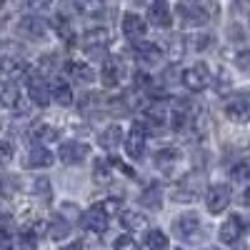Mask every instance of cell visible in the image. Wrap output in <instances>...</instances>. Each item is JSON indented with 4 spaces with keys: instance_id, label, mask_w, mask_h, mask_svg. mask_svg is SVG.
<instances>
[{
    "instance_id": "6da1fadb",
    "label": "cell",
    "mask_w": 250,
    "mask_h": 250,
    "mask_svg": "<svg viewBox=\"0 0 250 250\" xmlns=\"http://www.w3.org/2000/svg\"><path fill=\"white\" fill-rule=\"evenodd\" d=\"M225 115L230 118L233 123H248L250 120V93L248 90H240V93H233L230 98L225 100Z\"/></svg>"
},
{
    "instance_id": "7a4b0ae2",
    "label": "cell",
    "mask_w": 250,
    "mask_h": 250,
    "mask_svg": "<svg viewBox=\"0 0 250 250\" xmlns=\"http://www.w3.org/2000/svg\"><path fill=\"white\" fill-rule=\"evenodd\" d=\"M175 13L180 18V23L188 25V28H200V25H205L208 20H210L208 18L205 5H200V3H178Z\"/></svg>"
},
{
    "instance_id": "3957f363",
    "label": "cell",
    "mask_w": 250,
    "mask_h": 250,
    "mask_svg": "<svg viewBox=\"0 0 250 250\" xmlns=\"http://www.w3.org/2000/svg\"><path fill=\"white\" fill-rule=\"evenodd\" d=\"M203 185H205V180H203L200 173H188V175L180 180V185L175 188V198H178L180 203H193V200L203 193Z\"/></svg>"
},
{
    "instance_id": "277c9868",
    "label": "cell",
    "mask_w": 250,
    "mask_h": 250,
    "mask_svg": "<svg viewBox=\"0 0 250 250\" xmlns=\"http://www.w3.org/2000/svg\"><path fill=\"white\" fill-rule=\"evenodd\" d=\"M198 230H200V218L195 213H185V215H178L173 220V233L185 243H195Z\"/></svg>"
},
{
    "instance_id": "5b68a950",
    "label": "cell",
    "mask_w": 250,
    "mask_h": 250,
    "mask_svg": "<svg viewBox=\"0 0 250 250\" xmlns=\"http://www.w3.org/2000/svg\"><path fill=\"white\" fill-rule=\"evenodd\" d=\"M208 83H210V70H208L205 62H195V65H190L183 73V85L193 93L208 88Z\"/></svg>"
},
{
    "instance_id": "8992f818",
    "label": "cell",
    "mask_w": 250,
    "mask_h": 250,
    "mask_svg": "<svg viewBox=\"0 0 250 250\" xmlns=\"http://www.w3.org/2000/svg\"><path fill=\"white\" fill-rule=\"evenodd\" d=\"M248 230V220L243 215H230L223 225H220V243L223 245H233L243 238V233Z\"/></svg>"
},
{
    "instance_id": "52a82bcc",
    "label": "cell",
    "mask_w": 250,
    "mask_h": 250,
    "mask_svg": "<svg viewBox=\"0 0 250 250\" xmlns=\"http://www.w3.org/2000/svg\"><path fill=\"white\" fill-rule=\"evenodd\" d=\"M18 33L28 40H40V38H45L48 25H45V20L38 18V15H23L18 20Z\"/></svg>"
},
{
    "instance_id": "ba28073f",
    "label": "cell",
    "mask_w": 250,
    "mask_h": 250,
    "mask_svg": "<svg viewBox=\"0 0 250 250\" xmlns=\"http://www.w3.org/2000/svg\"><path fill=\"white\" fill-rule=\"evenodd\" d=\"M108 223H110V213L105 210V205H93L90 210L83 215V225L88 228V230H93V233H105L108 230Z\"/></svg>"
},
{
    "instance_id": "9c48e42d",
    "label": "cell",
    "mask_w": 250,
    "mask_h": 250,
    "mask_svg": "<svg viewBox=\"0 0 250 250\" xmlns=\"http://www.w3.org/2000/svg\"><path fill=\"white\" fill-rule=\"evenodd\" d=\"M60 160L62 163H68V165H75V163H83L88 155H90V145L85 143H78V140H65L60 145V150H58Z\"/></svg>"
},
{
    "instance_id": "30bf717a",
    "label": "cell",
    "mask_w": 250,
    "mask_h": 250,
    "mask_svg": "<svg viewBox=\"0 0 250 250\" xmlns=\"http://www.w3.org/2000/svg\"><path fill=\"white\" fill-rule=\"evenodd\" d=\"M28 95L35 105L45 108L50 98H53V88H48V83L43 80V75H28Z\"/></svg>"
},
{
    "instance_id": "8fae6325",
    "label": "cell",
    "mask_w": 250,
    "mask_h": 250,
    "mask_svg": "<svg viewBox=\"0 0 250 250\" xmlns=\"http://www.w3.org/2000/svg\"><path fill=\"white\" fill-rule=\"evenodd\" d=\"M205 205L213 215L223 213L228 205H230V188L228 185H213L210 190L205 193Z\"/></svg>"
},
{
    "instance_id": "7c38bea8",
    "label": "cell",
    "mask_w": 250,
    "mask_h": 250,
    "mask_svg": "<svg viewBox=\"0 0 250 250\" xmlns=\"http://www.w3.org/2000/svg\"><path fill=\"white\" fill-rule=\"evenodd\" d=\"M145 30H148V23H145L140 15H135V13H125L123 15V35L128 40L138 43V40L145 35Z\"/></svg>"
},
{
    "instance_id": "4fadbf2b",
    "label": "cell",
    "mask_w": 250,
    "mask_h": 250,
    "mask_svg": "<svg viewBox=\"0 0 250 250\" xmlns=\"http://www.w3.org/2000/svg\"><path fill=\"white\" fill-rule=\"evenodd\" d=\"M133 53L143 65H155V62H160V58H163L160 48L155 43H150V40H138V43H133Z\"/></svg>"
},
{
    "instance_id": "5bb4252c",
    "label": "cell",
    "mask_w": 250,
    "mask_h": 250,
    "mask_svg": "<svg viewBox=\"0 0 250 250\" xmlns=\"http://www.w3.org/2000/svg\"><path fill=\"white\" fill-rule=\"evenodd\" d=\"M148 20L150 25L155 28H170L173 25V15H170V5L158 0V3H150L148 5Z\"/></svg>"
},
{
    "instance_id": "9a60e30c",
    "label": "cell",
    "mask_w": 250,
    "mask_h": 250,
    "mask_svg": "<svg viewBox=\"0 0 250 250\" xmlns=\"http://www.w3.org/2000/svg\"><path fill=\"white\" fill-rule=\"evenodd\" d=\"M125 150H128L130 158H140L143 150H145V128H143V123H135L128 138H125Z\"/></svg>"
},
{
    "instance_id": "2e32d148",
    "label": "cell",
    "mask_w": 250,
    "mask_h": 250,
    "mask_svg": "<svg viewBox=\"0 0 250 250\" xmlns=\"http://www.w3.org/2000/svg\"><path fill=\"white\" fill-rule=\"evenodd\" d=\"M140 205L148 208V210H160L163 208V190L160 183H148L140 193Z\"/></svg>"
},
{
    "instance_id": "e0dca14e",
    "label": "cell",
    "mask_w": 250,
    "mask_h": 250,
    "mask_svg": "<svg viewBox=\"0 0 250 250\" xmlns=\"http://www.w3.org/2000/svg\"><path fill=\"white\" fill-rule=\"evenodd\" d=\"M25 165L28 168H50L53 165V153L43 145H33L25 155Z\"/></svg>"
},
{
    "instance_id": "ac0fdd59",
    "label": "cell",
    "mask_w": 250,
    "mask_h": 250,
    "mask_svg": "<svg viewBox=\"0 0 250 250\" xmlns=\"http://www.w3.org/2000/svg\"><path fill=\"white\" fill-rule=\"evenodd\" d=\"M108 43H110V33L105 28H93V30H85V35H83L85 50H103Z\"/></svg>"
},
{
    "instance_id": "d6986e66",
    "label": "cell",
    "mask_w": 250,
    "mask_h": 250,
    "mask_svg": "<svg viewBox=\"0 0 250 250\" xmlns=\"http://www.w3.org/2000/svg\"><path fill=\"white\" fill-rule=\"evenodd\" d=\"M103 83H105L108 88H113V85H118L120 83V75H123V62H120V58H105L103 60Z\"/></svg>"
},
{
    "instance_id": "ffe728a7",
    "label": "cell",
    "mask_w": 250,
    "mask_h": 250,
    "mask_svg": "<svg viewBox=\"0 0 250 250\" xmlns=\"http://www.w3.org/2000/svg\"><path fill=\"white\" fill-rule=\"evenodd\" d=\"M65 73L73 78V80H83V83H93L95 80V70L83 60H70L65 62Z\"/></svg>"
},
{
    "instance_id": "44dd1931",
    "label": "cell",
    "mask_w": 250,
    "mask_h": 250,
    "mask_svg": "<svg viewBox=\"0 0 250 250\" xmlns=\"http://www.w3.org/2000/svg\"><path fill=\"white\" fill-rule=\"evenodd\" d=\"M178 160H180V150L178 148H163V150L155 153V168H160L163 173H170Z\"/></svg>"
},
{
    "instance_id": "7402d4cb",
    "label": "cell",
    "mask_w": 250,
    "mask_h": 250,
    "mask_svg": "<svg viewBox=\"0 0 250 250\" xmlns=\"http://www.w3.org/2000/svg\"><path fill=\"white\" fill-rule=\"evenodd\" d=\"M123 140V130H120V125H110V128H105L100 133V148H105V150H113L118 148Z\"/></svg>"
},
{
    "instance_id": "603a6c76",
    "label": "cell",
    "mask_w": 250,
    "mask_h": 250,
    "mask_svg": "<svg viewBox=\"0 0 250 250\" xmlns=\"http://www.w3.org/2000/svg\"><path fill=\"white\" fill-rule=\"evenodd\" d=\"M53 100L60 103L62 108H68L70 103H73V90H70V85H68L65 80H55L53 83Z\"/></svg>"
},
{
    "instance_id": "cb8c5ba5",
    "label": "cell",
    "mask_w": 250,
    "mask_h": 250,
    "mask_svg": "<svg viewBox=\"0 0 250 250\" xmlns=\"http://www.w3.org/2000/svg\"><path fill=\"white\" fill-rule=\"evenodd\" d=\"M30 193H33L35 198H40L43 203H50V198H53L50 180H48V178H35V180L30 183Z\"/></svg>"
},
{
    "instance_id": "d4e9b609",
    "label": "cell",
    "mask_w": 250,
    "mask_h": 250,
    "mask_svg": "<svg viewBox=\"0 0 250 250\" xmlns=\"http://www.w3.org/2000/svg\"><path fill=\"white\" fill-rule=\"evenodd\" d=\"M120 223H123L125 230H143L145 228V218L140 213H135V210H123L120 213Z\"/></svg>"
},
{
    "instance_id": "484cf974",
    "label": "cell",
    "mask_w": 250,
    "mask_h": 250,
    "mask_svg": "<svg viewBox=\"0 0 250 250\" xmlns=\"http://www.w3.org/2000/svg\"><path fill=\"white\" fill-rule=\"evenodd\" d=\"M48 235L53 240H62V238H68L70 235V223L65 218H53L50 220V228H48Z\"/></svg>"
},
{
    "instance_id": "4316f807",
    "label": "cell",
    "mask_w": 250,
    "mask_h": 250,
    "mask_svg": "<svg viewBox=\"0 0 250 250\" xmlns=\"http://www.w3.org/2000/svg\"><path fill=\"white\" fill-rule=\"evenodd\" d=\"M20 88L15 85V83H10V80H5L3 83V105L5 108H15V105H20Z\"/></svg>"
},
{
    "instance_id": "83f0119b",
    "label": "cell",
    "mask_w": 250,
    "mask_h": 250,
    "mask_svg": "<svg viewBox=\"0 0 250 250\" xmlns=\"http://www.w3.org/2000/svg\"><path fill=\"white\" fill-rule=\"evenodd\" d=\"M33 138L35 140H43V143H50V140H58V130L53 128V125H48V123H38V125H33Z\"/></svg>"
},
{
    "instance_id": "f1b7e54d",
    "label": "cell",
    "mask_w": 250,
    "mask_h": 250,
    "mask_svg": "<svg viewBox=\"0 0 250 250\" xmlns=\"http://www.w3.org/2000/svg\"><path fill=\"white\" fill-rule=\"evenodd\" d=\"M55 30H58L60 40H65L68 45L75 43V30H73V25H70L68 18H55Z\"/></svg>"
},
{
    "instance_id": "f546056e",
    "label": "cell",
    "mask_w": 250,
    "mask_h": 250,
    "mask_svg": "<svg viewBox=\"0 0 250 250\" xmlns=\"http://www.w3.org/2000/svg\"><path fill=\"white\" fill-rule=\"evenodd\" d=\"M230 178L233 180H250V158H243V160H238L233 168H230Z\"/></svg>"
},
{
    "instance_id": "4dcf8cb0",
    "label": "cell",
    "mask_w": 250,
    "mask_h": 250,
    "mask_svg": "<svg viewBox=\"0 0 250 250\" xmlns=\"http://www.w3.org/2000/svg\"><path fill=\"white\" fill-rule=\"evenodd\" d=\"M145 243H148L150 250H165L168 248V238H165L163 230H150L148 238H145Z\"/></svg>"
},
{
    "instance_id": "1f68e13d",
    "label": "cell",
    "mask_w": 250,
    "mask_h": 250,
    "mask_svg": "<svg viewBox=\"0 0 250 250\" xmlns=\"http://www.w3.org/2000/svg\"><path fill=\"white\" fill-rule=\"evenodd\" d=\"M110 160H98L95 163V170H93V175H95V183H108L110 180Z\"/></svg>"
},
{
    "instance_id": "d6a6232c",
    "label": "cell",
    "mask_w": 250,
    "mask_h": 250,
    "mask_svg": "<svg viewBox=\"0 0 250 250\" xmlns=\"http://www.w3.org/2000/svg\"><path fill=\"white\" fill-rule=\"evenodd\" d=\"M113 250H140V245L130 235H118L113 243Z\"/></svg>"
},
{
    "instance_id": "836d02e7",
    "label": "cell",
    "mask_w": 250,
    "mask_h": 250,
    "mask_svg": "<svg viewBox=\"0 0 250 250\" xmlns=\"http://www.w3.org/2000/svg\"><path fill=\"white\" fill-rule=\"evenodd\" d=\"M183 53H185V38H180V35L170 38V55L173 58H180Z\"/></svg>"
},
{
    "instance_id": "e575fe53",
    "label": "cell",
    "mask_w": 250,
    "mask_h": 250,
    "mask_svg": "<svg viewBox=\"0 0 250 250\" xmlns=\"http://www.w3.org/2000/svg\"><path fill=\"white\" fill-rule=\"evenodd\" d=\"M18 240H20V250H35V245H38V243H35V233H33V230H25Z\"/></svg>"
},
{
    "instance_id": "d590c367",
    "label": "cell",
    "mask_w": 250,
    "mask_h": 250,
    "mask_svg": "<svg viewBox=\"0 0 250 250\" xmlns=\"http://www.w3.org/2000/svg\"><path fill=\"white\" fill-rule=\"evenodd\" d=\"M0 240H3V250H13V235H10V225H3V235H0Z\"/></svg>"
},
{
    "instance_id": "8d00e7d4",
    "label": "cell",
    "mask_w": 250,
    "mask_h": 250,
    "mask_svg": "<svg viewBox=\"0 0 250 250\" xmlns=\"http://www.w3.org/2000/svg\"><path fill=\"white\" fill-rule=\"evenodd\" d=\"M238 68H243V70H248L250 68V50H243V53H238Z\"/></svg>"
},
{
    "instance_id": "74e56055",
    "label": "cell",
    "mask_w": 250,
    "mask_h": 250,
    "mask_svg": "<svg viewBox=\"0 0 250 250\" xmlns=\"http://www.w3.org/2000/svg\"><path fill=\"white\" fill-rule=\"evenodd\" d=\"M135 85H138V88H148V85H150V78H148V73L138 70V73H135Z\"/></svg>"
},
{
    "instance_id": "f35d334b",
    "label": "cell",
    "mask_w": 250,
    "mask_h": 250,
    "mask_svg": "<svg viewBox=\"0 0 250 250\" xmlns=\"http://www.w3.org/2000/svg\"><path fill=\"white\" fill-rule=\"evenodd\" d=\"M210 40H213L210 35H200V38H195V48H198V50H205L208 45H210Z\"/></svg>"
},
{
    "instance_id": "ab89813d",
    "label": "cell",
    "mask_w": 250,
    "mask_h": 250,
    "mask_svg": "<svg viewBox=\"0 0 250 250\" xmlns=\"http://www.w3.org/2000/svg\"><path fill=\"white\" fill-rule=\"evenodd\" d=\"M10 155H13V145H10V140H3V158H5V163L10 160Z\"/></svg>"
},
{
    "instance_id": "60d3db41",
    "label": "cell",
    "mask_w": 250,
    "mask_h": 250,
    "mask_svg": "<svg viewBox=\"0 0 250 250\" xmlns=\"http://www.w3.org/2000/svg\"><path fill=\"white\" fill-rule=\"evenodd\" d=\"M243 205H248V208H250V185H248V190L243 193Z\"/></svg>"
},
{
    "instance_id": "b9f144b4",
    "label": "cell",
    "mask_w": 250,
    "mask_h": 250,
    "mask_svg": "<svg viewBox=\"0 0 250 250\" xmlns=\"http://www.w3.org/2000/svg\"><path fill=\"white\" fill-rule=\"evenodd\" d=\"M60 250H83V245H80V243H70V245H65V248H60Z\"/></svg>"
},
{
    "instance_id": "7bdbcfd3",
    "label": "cell",
    "mask_w": 250,
    "mask_h": 250,
    "mask_svg": "<svg viewBox=\"0 0 250 250\" xmlns=\"http://www.w3.org/2000/svg\"><path fill=\"white\" fill-rule=\"evenodd\" d=\"M178 250H180V248H178Z\"/></svg>"
}]
</instances>
